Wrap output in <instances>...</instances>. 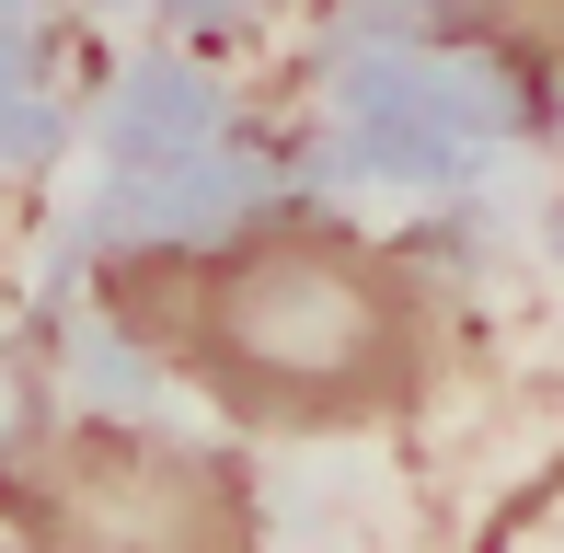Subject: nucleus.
Returning a JSON list of instances; mask_svg holds the SVG:
<instances>
[{
    "instance_id": "f257e3e1",
    "label": "nucleus",
    "mask_w": 564,
    "mask_h": 553,
    "mask_svg": "<svg viewBox=\"0 0 564 553\" xmlns=\"http://www.w3.org/2000/svg\"><path fill=\"white\" fill-rule=\"evenodd\" d=\"M105 323L219 415L300 438L380 426L438 381V289L415 254L300 208L105 265Z\"/></svg>"
},
{
    "instance_id": "f03ea898",
    "label": "nucleus",
    "mask_w": 564,
    "mask_h": 553,
    "mask_svg": "<svg viewBox=\"0 0 564 553\" xmlns=\"http://www.w3.org/2000/svg\"><path fill=\"white\" fill-rule=\"evenodd\" d=\"M0 519L23 553H265L253 473L162 426L69 415L0 449Z\"/></svg>"
},
{
    "instance_id": "7ed1b4c3",
    "label": "nucleus",
    "mask_w": 564,
    "mask_h": 553,
    "mask_svg": "<svg viewBox=\"0 0 564 553\" xmlns=\"http://www.w3.org/2000/svg\"><path fill=\"white\" fill-rule=\"evenodd\" d=\"M484 12H496V23H519V35L564 69V0H484Z\"/></svg>"
}]
</instances>
